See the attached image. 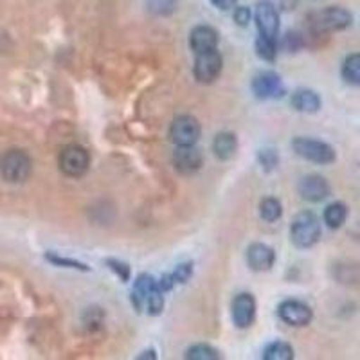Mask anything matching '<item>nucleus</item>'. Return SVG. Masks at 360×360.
Here are the masks:
<instances>
[{
    "instance_id": "4",
    "label": "nucleus",
    "mask_w": 360,
    "mask_h": 360,
    "mask_svg": "<svg viewBox=\"0 0 360 360\" xmlns=\"http://www.w3.org/2000/svg\"><path fill=\"white\" fill-rule=\"evenodd\" d=\"M292 148L299 157H303L308 162L326 166V164L335 162L337 159V153L332 144L319 139H311V137H295L292 141Z\"/></svg>"
},
{
    "instance_id": "14",
    "label": "nucleus",
    "mask_w": 360,
    "mask_h": 360,
    "mask_svg": "<svg viewBox=\"0 0 360 360\" xmlns=\"http://www.w3.org/2000/svg\"><path fill=\"white\" fill-rule=\"evenodd\" d=\"M276 252L272 247L265 245V243H252L247 249V263L256 272H266L274 266Z\"/></svg>"
},
{
    "instance_id": "23",
    "label": "nucleus",
    "mask_w": 360,
    "mask_h": 360,
    "mask_svg": "<svg viewBox=\"0 0 360 360\" xmlns=\"http://www.w3.org/2000/svg\"><path fill=\"white\" fill-rule=\"evenodd\" d=\"M283 214V205L278 198L266 197L263 198L262 204H259V217L265 221L272 224V221H278Z\"/></svg>"
},
{
    "instance_id": "7",
    "label": "nucleus",
    "mask_w": 360,
    "mask_h": 360,
    "mask_svg": "<svg viewBox=\"0 0 360 360\" xmlns=\"http://www.w3.org/2000/svg\"><path fill=\"white\" fill-rule=\"evenodd\" d=\"M221 67H224V60L218 49L204 51V53H197L195 58V67H193V74L198 83L209 85L220 76Z\"/></svg>"
},
{
    "instance_id": "3",
    "label": "nucleus",
    "mask_w": 360,
    "mask_h": 360,
    "mask_svg": "<svg viewBox=\"0 0 360 360\" xmlns=\"http://www.w3.org/2000/svg\"><path fill=\"white\" fill-rule=\"evenodd\" d=\"M31 172H33V162H31V157L24 150H17V148L9 150L0 159V175L11 184L25 182Z\"/></svg>"
},
{
    "instance_id": "2",
    "label": "nucleus",
    "mask_w": 360,
    "mask_h": 360,
    "mask_svg": "<svg viewBox=\"0 0 360 360\" xmlns=\"http://www.w3.org/2000/svg\"><path fill=\"white\" fill-rule=\"evenodd\" d=\"M352 13L348 9L339 8V6L321 9V11H315L310 15V27L317 34L344 31V29H348L352 25Z\"/></svg>"
},
{
    "instance_id": "28",
    "label": "nucleus",
    "mask_w": 360,
    "mask_h": 360,
    "mask_svg": "<svg viewBox=\"0 0 360 360\" xmlns=\"http://www.w3.org/2000/svg\"><path fill=\"white\" fill-rule=\"evenodd\" d=\"M45 259L58 266H63V269H76V270H89V266L85 263H79L76 259L63 258V256H56V254H45Z\"/></svg>"
},
{
    "instance_id": "10",
    "label": "nucleus",
    "mask_w": 360,
    "mask_h": 360,
    "mask_svg": "<svg viewBox=\"0 0 360 360\" xmlns=\"http://www.w3.org/2000/svg\"><path fill=\"white\" fill-rule=\"evenodd\" d=\"M297 191L301 195V198L307 202H311V204H319V202L326 200L332 193V188H330V182L324 179L323 175H307L299 180Z\"/></svg>"
},
{
    "instance_id": "8",
    "label": "nucleus",
    "mask_w": 360,
    "mask_h": 360,
    "mask_svg": "<svg viewBox=\"0 0 360 360\" xmlns=\"http://www.w3.org/2000/svg\"><path fill=\"white\" fill-rule=\"evenodd\" d=\"M254 20L258 25V31L262 37L278 40L279 34V13L276 6L269 0H259L254 8Z\"/></svg>"
},
{
    "instance_id": "1",
    "label": "nucleus",
    "mask_w": 360,
    "mask_h": 360,
    "mask_svg": "<svg viewBox=\"0 0 360 360\" xmlns=\"http://www.w3.org/2000/svg\"><path fill=\"white\" fill-rule=\"evenodd\" d=\"M321 221L311 211L295 214L290 225V240L297 249H310L321 240Z\"/></svg>"
},
{
    "instance_id": "34",
    "label": "nucleus",
    "mask_w": 360,
    "mask_h": 360,
    "mask_svg": "<svg viewBox=\"0 0 360 360\" xmlns=\"http://www.w3.org/2000/svg\"><path fill=\"white\" fill-rule=\"evenodd\" d=\"M137 359L139 360H144V359H157V355H155V352H153V349H148V352H144L143 355H139L137 356Z\"/></svg>"
},
{
    "instance_id": "6",
    "label": "nucleus",
    "mask_w": 360,
    "mask_h": 360,
    "mask_svg": "<svg viewBox=\"0 0 360 360\" xmlns=\"http://www.w3.org/2000/svg\"><path fill=\"white\" fill-rule=\"evenodd\" d=\"M200 135V123L193 115H179L169 127V139L175 146H195Z\"/></svg>"
},
{
    "instance_id": "31",
    "label": "nucleus",
    "mask_w": 360,
    "mask_h": 360,
    "mask_svg": "<svg viewBox=\"0 0 360 360\" xmlns=\"http://www.w3.org/2000/svg\"><path fill=\"white\" fill-rule=\"evenodd\" d=\"M107 265H108V269L114 270L115 274L119 276V279H121V281H128V279H130V266H128L127 263L117 262V259H108Z\"/></svg>"
},
{
    "instance_id": "26",
    "label": "nucleus",
    "mask_w": 360,
    "mask_h": 360,
    "mask_svg": "<svg viewBox=\"0 0 360 360\" xmlns=\"http://www.w3.org/2000/svg\"><path fill=\"white\" fill-rule=\"evenodd\" d=\"M186 359L188 360H218L220 355L214 348H211L209 344H197L186 352Z\"/></svg>"
},
{
    "instance_id": "27",
    "label": "nucleus",
    "mask_w": 360,
    "mask_h": 360,
    "mask_svg": "<svg viewBox=\"0 0 360 360\" xmlns=\"http://www.w3.org/2000/svg\"><path fill=\"white\" fill-rule=\"evenodd\" d=\"M148 11L159 17L172 15L176 8V0H148Z\"/></svg>"
},
{
    "instance_id": "5",
    "label": "nucleus",
    "mask_w": 360,
    "mask_h": 360,
    "mask_svg": "<svg viewBox=\"0 0 360 360\" xmlns=\"http://www.w3.org/2000/svg\"><path fill=\"white\" fill-rule=\"evenodd\" d=\"M58 166H60L63 175L79 179L89 172L90 155L79 144H69V146L63 148L60 157H58Z\"/></svg>"
},
{
    "instance_id": "24",
    "label": "nucleus",
    "mask_w": 360,
    "mask_h": 360,
    "mask_svg": "<svg viewBox=\"0 0 360 360\" xmlns=\"http://www.w3.org/2000/svg\"><path fill=\"white\" fill-rule=\"evenodd\" d=\"M265 360H292L294 359V349L288 342H283V340H278V342H272L269 348L265 349V355H263Z\"/></svg>"
},
{
    "instance_id": "9",
    "label": "nucleus",
    "mask_w": 360,
    "mask_h": 360,
    "mask_svg": "<svg viewBox=\"0 0 360 360\" xmlns=\"http://www.w3.org/2000/svg\"><path fill=\"white\" fill-rule=\"evenodd\" d=\"M279 319L283 321L288 326L294 328H303L308 326L314 319V311L303 301H297V299H287L283 301L278 308Z\"/></svg>"
},
{
    "instance_id": "12",
    "label": "nucleus",
    "mask_w": 360,
    "mask_h": 360,
    "mask_svg": "<svg viewBox=\"0 0 360 360\" xmlns=\"http://www.w3.org/2000/svg\"><path fill=\"white\" fill-rule=\"evenodd\" d=\"M204 159L195 146H176L173 153V166L180 175H195L202 168Z\"/></svg>"
},
{
    "instance_id": "15",
    "label": "nucleus",
    "mask_w": 360,
    "mask_h": 360,
    "mask_svg": "<svg viewBox=\"0 0 360 360\" xmlns=\"http://www.w3.org/2000/svg\"><path fill=\"white\" fill-rule=\"evenodd\" d=\"M218 31L211 25H197V27L191 31V37H189V45L191 49L197 53H204V51L217 49L218 47Z\"/></svg>"
},
{
    "instance_id": "33",
    "label": "nucleus",
    "mask_w": 360,
    "mask_h": 360,
    "mask_svg": "<svg viewBox=\"0 0 360 360\" xmlns=\"http://www.w3.org/2000/svg\"><path fill=\"white\" fill-rule=\"evenodd\" d=\"M214 8H218L220 11H233L238 6V0H211Z\"/></svg>"
},
{
    "instance_id": "18",
    "label": "nucleus",
    "mask_w": 360,
    "mask_h": 360,
    "mask_svg": "<svg viewBox=\"0 0 360 360\" xmlns=\"http://www.w3.org/2000/svg\"><path fill=\"white\" fill-rule=\"evenodd\" d=\"M213 152L220 160H229L238 152V139L233 131H220L213 141Z\"/></svg>"
},
{
    "instance_id": "29",
    "label": "nucleus",
    "mask_w": 360,
    "mask_h": 360,
    "mask_svg": "<svg viewBox=\"0 0 360 360\" xmlns=\"http://www.w3.org/2000/svg\"><path fill=\"white\" fill-rule=\"evenodd\" d=\"M281 45H283V49H287L288 53H295V51H299L304 45V38H303V34L295 33V31H290V33L285 34Z\"/></svg>"
},
{
    "instance_id": "30",
    "label": "nucleus",
    "mask_w": 360,
    "mask_h": 360,
    "mask_svg": "<svg viewBox=\"0 0 360 360\" xmlns=\"http://www.w3.org/2000/svg\"><path fill=\"white\" fill-rule=\"evenodd\" d=\"M258 160H259V164L263 166V169H266V172H272V169L278 166L279 155L276 150H272V148H270V150H262V152H259Z\"/></svg>"
},
{
    "instance_id": "25",
    "label": "nucleus",
    "mask_w": 360,
    "mask_h": 360,
    "mask_svg": "<svg viewBox=\"0 0 360 360\" xmlns=\"http://www.w3.org/2000/svg\"><path fill=\"white\" fill-rule=\"evenodd\" d=\"M256 51H258V56L265 62H274L276 56H278V44L272 38H266L259 34L258 40H256Z\"/></svg>"
},
{
    "instance_id": "19",
    "label": "nucleus",
    "mask_w": 360,
    "mask_h": 360,
    "mask_svg": "<svg viewBox=\"0 0 360 360\" xmlns=\"http://www.w3.org/2000/svg\"><path fill=\"white\" fill-rule=\"evenodd\" d=\"M191 274H193V265H191V263H184V265L176 266L172 274L162 276V279H160V281H157V283H159L160 290L166 294V292L172 290L175 285H184V283L188 281L189 278H191Z\"/></svg>"
},
{
    "instance_id": "16",
    "label": "nucleus",
    "mask_w": 360,
    "mask_h": 360,
    "mask_svg": "<svg viewBox=\"0 0 360 360\" xmlns=\"http://www.w3.org/2000/svg\"><path fill=\"white\" fill-rule=\"evenodd\" d=\"M321 105H323L321 96L315 90L301 89L292 96V107L297 112H303V114H315V112H319Z\"/></svg>"
},
{
    "instance_id": "13",
    "label": "nucleus",
    "mask_w": 360,
    "mask_h": 360,
    "mask_svg": "<svg viewBox=\"0 0 360 360\" xmlns=\"http://www.w3.org/2000/svg\"><path fill=\"white\" fill-rule=\"evenodd\" d=\"M233 321L238 328H249L256 319V299L250 294H240L234 297L231 307Z\"/></svg>"
},
{
    "instance_id": "22",
    "label": "nucleus",
    "mask_w": 360,
    "mask_h": 360,
    "mask_svg": "<svg viewBox=\"0 0 360 360\" xmlns=\"http://www.w3.org/2000/svg\"><path fill=\"white\" fill-rule=\"evenodd\" d=\"M342 79L352 86H360V53L349 54L342 62Z\"/></svg>"
},
{
    "instance_id": "21",
    "label": "nucleus",
    "mask_w": 360,
    "mask_h": 360,
    "mask_svg": "<svg viewBox=\"0 0 360 360\" xmlns=\"http://www.w3.org/2000/svg\"><path fill=\"white\" fill-rule=\"evenodd\" d=\"M333 278L342 285H360V263H339L333 266Z\"/></svg>"
},
{
    "instance_id": "20",
    "label": "nucleus",
    "mask_w": 360,
    "mask_h": 360,
    "mask_svg": "<svg viewBox=\"0 0 360 360\" xmlns=\"http://www.w3.org/2000/svg\"><path fill=\"white\" fill-rule=\"evenodd\" d=\"M348 205L344 204V202H333V204H330L324 209V224L333 231L340 229L346 224V220H348Z\"/></svg>"
},
{
    "instance_id": "11",
    "label": "nucleus",
    "mask_w": 360,
    "mask_h": 360,
    "mask_svg": "<svg viewBox=\"0 0 360 360\" xmlns=\"http://www.w3.org/2000/svg\"><path fill=\"white\" fill-rule=\"evenodd\" d=\"M252 90L256 98L259 99H278L285 96V86H283L281 78L272 70H265L254 76Z\"/></svg>"
},
{
    "instance_id": "17",
    "label": "nucleus",
    "mask_w": 360,
    "mask_h": 360,
    "mask_svg": "<svg viewBox=\"0 0 360 360\" xmlns=\"http://www.w3.org/2000/svg\"><path fill=\"white\" fill-rule=\"evenodd\" d=\"M155 279L152 278L150 274H141L137 278L134 285V290H131V304L137 311H143L146 310V301H148V295L152 292V288L155 287Z\"/></svg>"
},
{
    "instance_id": "32",
    "label": "nucleus",
    "mask_w": 360,
    "mask_h": 360,
    "mask_svg": "<svg viewBox=\"0 0 360 360\" xmlns=\"http://www.w3.org/2000/svg\"><path fill=\"white\" fill-rule=\"evenodd\" d=\"M250 18H252V13H250V9L247 8V6H236V8H234V22H236L238 25L245 27L250 22Z\"/></svg>"
}]
</instances>
